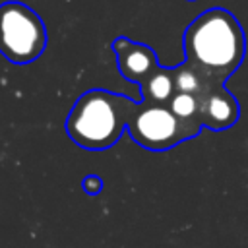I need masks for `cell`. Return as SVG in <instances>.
<instances>
[{"mask_svg":"<svg viewBox=\"0 0 248 248\" xmlns=\"http://www.w3.org/2000/svg\"><path fill=\"white\" fill-rule=\"evenodd\" d=\"M182 48L186 64L207 81L225 85L244 60L246 37L234 14L225 8H209L186 27Z\"/></svg>","mask_w":248,"mask_h":248,"instance_id":"6da1fadb","label":"cell"},{"mask_svg":"<svg viewBox=\"0 0 248 248\" xmlns=\"http://www.w3.org/2000/svg\"><path fill=\"white\" fill-rule=\"evenodd\" d=\"M140 101L107 89H89L78 97L68 118L70 140L89 151L112 147L128 126Z\"/></svg>","mask_w":248,"mask_h":248,"instance_id":"7a4b0ae2","label":"cell"},{"mask_svg":"<svg viewBox=\"0 0 248 248\" xmlns=\"http://www.w3.org/2000/svg\"><path fill=\"white\" fill-rule=\"evenodd\" d=\"M48 35L41 16L23 2L0 4V54L12 64H31L46 48Z\"/></svg>","mask_w":248,"mask_h":248,"instance_id":"3957f363","label":"cell"},{"mask_svg":"<svg viewBox=\"0 0 248 248\" xmlns=\"http://www.w3.org/2000/svg\"><path fill=\"white\" fill-rule=\"evenodd\" d=\"M202 128L203 126L200 122H186L178 118L169 105L140 101L138 108L128 120L126 132L138 145L149 151H167L186 140L196 138Z\"/></svg>","mask_w":248,"mask_h":248,"instance_id":"277c9868","label":"cell"},{"mask_svg":"<svg viewBox=\"0 0 248 248\" xmlns=\"http://www.w3.org/2000/svg\"><path fill=\"white\" fill-rule=\"evenodd\" d=\"M198 101H200V122L207 130L213 132L229 130L231 126L236 124L240 116L238 101L225 85L219 83L207 85L198 95Z\"/></svg>","mask_w":248,"mask_h":248,"instance_id":"5b68a950","label":"cell"},{"mask_svg":"<svg viewBox=\"0 0 248 248\" xmlns=\"http://www.w3.org/2000/svg\"><path fill=\"white\" fill-rule=\"evenodd\" d=\"M112 50L116 54V66L120 76L136 83L138 87L161 66L151 46L136 43L128 37H116L112 41Z\"/></svg>","mask_w":248,"mask_h":248,"instance_id":"8992f818","label":"cell"},{"mask_svg":"<svg viewBox=\"0 0 248 248\" xmlns=\"http://www.w3.org/2000/svg\"><path fill=\"white\" fill-rule=\"evenodd\" d=\"M141 101L153 105H169L176 93L174 83V68L159 66L141 85H140Z\"/></svg>","mask_w":248,"mask_h":248,"instance_id":"52a82bcc","label":"cell"},{"mask_svg":"<svg viewBox=\"0 0 248 248\" xmlns=\"http://www.w3.org/2000/svg\"><path fill=\"white\" fill-rule=\"evenodd\" d=\"M174 83H176V91L180 93H192V95H200L207 85H211V81H207L198 70H194L190 64L182 62L178 66H174ZM221 85V83H219Z\"/></svg>","mask_w":248,"mask_h":248,"instance_id":"ba28073f","label":"cell"},{"mask_svg":"<svg viewBox=\"0 0 248 248\" xmlns=\"http://www.w3.org/2000/svg\"><path fill=\"white\" fill-rule=\"evenodd\" d=\"M169 108L178 118H182L186 122H200V101L192 93H180V91H176L174 97L169 103Z\"/></svg>","mask_w":248,"mask_h":248,"instance_id":"9c48e42d","label":"cell"},{"mask_svg":"<svg viewBox=\"0 0 248 248\" xmlns=\"http://www.w3.org/2000/svg\"><path fill=\"white\" fill-rule=\"evenodd\" d=\"M81 188L85 190V194L97 196V194L103 190V180H101L99 174H87V176L81 180Z\"/></svg>","mask_w":248,"mask_h":248,"instance_id":"30bf717a","label":"cell"},{"mask_svg":"<svg viewBox=\"0 0 248 248\" xmlns=\"http://www.w3.org/2000/svg\"><path fill=\"white\" fill-rule=\"evenodd\" d=\"M190 2H194V0H190Z\"/></svg>","mask_w":248,"mask_h":248,"instance_id":"8fae6325","label":"cell"}]
</instances>
